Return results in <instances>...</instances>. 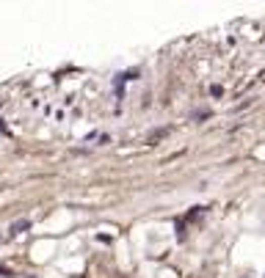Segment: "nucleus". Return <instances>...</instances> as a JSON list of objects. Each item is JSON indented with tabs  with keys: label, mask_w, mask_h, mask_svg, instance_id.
Masks as SVG:
<instances>
[]
</instances>
